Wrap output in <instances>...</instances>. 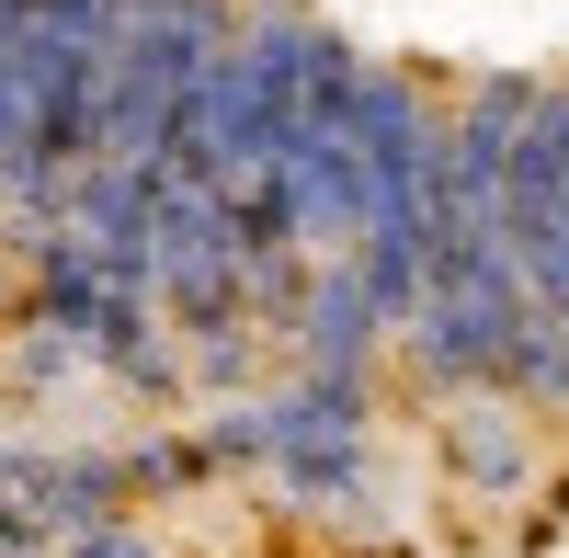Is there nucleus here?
I'll return each mask as SVG.
<instances>
[{
    "mask_svg": "<svg viewBox=\"0 0 569 558\" xmlns=\"http://www.w3.org/2000/svg\"><path fill=\"white\" fill-rule=\"evenodd\" d=\"M456 479H479V490H512L525 479V445H512V422H456Z\"/></svg>",
    "mask_w": 569,
    "mask_h": 558,
    "instance_id": "obj_5",
    "label": "nucleus"
},
{
    "mask_svg": "<svg viewBox=\"0 0 569 558\" xmlns=\"http://www.w3.org/2000/svg\"><path fill=\"white\" fill-rule=\"evenodd\" d=\"M46 558H160V547H149V525L126 514V525H91V536H58Z\"/></svg>",
    "mask_w": 569,
    "mask_h": 558,
    "instance_id": "obj_6",
    "label": "nucleus"
},
{
    "mask_svg": "<svg viewBox=\"0 0 569 558\" xmlns=\"http://www.w3.org/2000/svg\"><path fill=\"white\" fill-rule=\"evenodd\" d=\"M525 308L536 297H525V273H512V251H445L399 342H410V365L433 388H501V353L525 331Z\"/></svg>",
    "mask_w": 569,
    "mask_h": 558,
    "instance_id": "obj_2",
    "label": "nucleus"
},
{
    "mask_svg": "<svg viewBox=\"0 0 569 558\" xmlns=\"http://www.w3.org/2000/svg\"><path fill=\"white\" fill-rule=\"evenodd\" d=\"M501 399H536V410L569 399V319L525 308V331H512V353H501Z\"/></svg>",
    "mask_w": 569,
    "mask_h": 558,
    "instance_id": "obj_4",
    "label": "nucleus"
},
{
    "mask_svg": "<svg viewBox=\"0 0 569 558\" xmlns=\"http://www.w3.org/2000/svg\"><path fill=\"white\" fill-rule=\"evenodd\" d=\"M284 342H297V377H365L376 342H388V319L365 308L353 262H330V273H308V297H297V319H284Z\"/></svg>",
    "mask_w": 569,
    "mask_h": 558,
    "instance_id": "obj_3",
    "label": "nucleus"
},
{
    "mask_svg": "<svg viewBox=\"0 0 569 558\" xmlns=\"http://www.w3.org/2000/svg\"><path fill=\"white\" fill-rule=\"evenodd\" d=\"M251 410H262V468L284 479V501H308V514L365 501V479H376V388L365 377H297Z\"/></svg>",
    "mask_w": 569,
    "mask_h": 558,
    "instance_id": "obj_1",
    "label": "nucleus"
}]
</instances>
